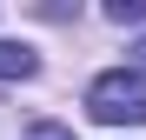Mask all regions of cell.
<instances>
[{"label":"cell","mask_w":146,"mask_h":140,"mask_svg":"<svg viewBox=\"0 0 146 140\" xmlns=\"http://www.w3.org/2000/svg\"><path fill=\"white\" fill-rule=\"evenodd\" d=\"M86 113L100 127H146V74L139 67H113L86 87Z\"/></svg>","instance_id":"6da1fadb"},{"label":"cell","mask_w":146,"mask_h":140,"mask_svg":"<svg viewBox=\"0 0 146 140\" xmlns=\"http://www.w3.org/2000/svg\"><path fill=\"white\" fill-rule=\"evenodd\" d=\"M40 74V54L27 40H0V80H33Z\"/></svg>","instance_id":"7a4b0ae2"},{"label":"cell","mask_w":146,"mask_h":140,"mask_svg":"<svg viewBox=\"0 0 146 140\" xmlns=\"http://www.w3.org/2000/svg\"><path fill=\"white\" fill-rule=\"evenodd\" d=\"M106 20L133 27V20H146V0H106Z\"/></svg>","instance_id":"3957f363"},{"label":"cell","mask_w":146,"mask_h":140,"mask_svg":"<svg viewBox=\"0 0 146 140\" xmlns=\"http://www.w3.org/2000/svg\"><path fill=\"white\" fill-rule=\"evenodd\" d=\"M27 140H73V133H66V127H33Z\"/></svg>","instance_id":"277c9868"},{"label":"cell","mask_w":146,"mask_h":140,"mask_svg":"<svg viewBox=\"0 0 146 140\" xmlns=\"http://www.w3.org/2000/svg\"><path fill=\"white\" fill-rule=\"evenodd\" d=\"M133 60H139V67H146V40H139V47H133Z\"/></svg>","instance_id":"5b68a950"}]
</instances>
